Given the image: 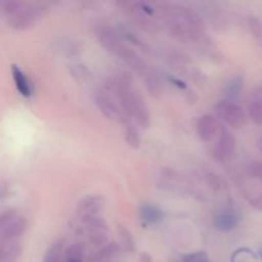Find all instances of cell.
I'll return each mask as SVG.
<instances>
[{"mask_svg":"<svg viewBox=\"0 0 262 262\" xmlns=\"http://www.w3.org/2000/svg\"><path fill=\"white\" fill-rule=\"evenodd\" d=\"M107 91H112L122 112L129 119L132 118L141 128L147 129L151 125V115L142 96L138 95L132 84V78L127 73L110 77L106 82Z\"/></svg>","mask_w":262,"mask_h":262,"instance_id":"1","label":"cell"},{"mask_svg":"<svg viewBox=\"0 0 262 262\" xmlns=\"http://www.w3.org/2000/svg\"><path fill=\"white\" fill-rule=\"evenodd\" d=\"M96 36L102 48L106 49L117 58L125 61L133 71L140 74V77L150 69V66L141 58L140 54L136 53L130 46H128L114 28L109 27V26H100L96 31Z\"/></svg>","mask_w":262,"mask_h":262,"instance_id":"2","label":"cell"},{"mask_svg":"<svg viewBox=\"0 0 262 262\" xmlns=\"http://www.w3.org/2000/svg\"><path fill=\"white\" fill-rule=\"evenodd\" d=\"M159 187L169 192L179 194H189V196H199V189L193 186L191 181L179 171L170 168L161 169L159 174Z\"/></svg>","mask_w":262,"mask_h":262,"instance_id":"3","label":"cell"},{"mask_svg":"<svg viewBox=\"0 0 262 262\" xmlns=\"http://www.w3.org/2000/svg\"><path fill=\"white\" fill-rule=\"evenodd\" d=\"M48 9V5L43 3H27L18 14L7 18V26L13 31L30 30L45 15Z\"/></svg>","mask_w":262,"mask_h":262,"instance_id":"4","label":"cell"},{"mask_svg":"<svg viewBox=\"0 0 262 262\" xmlns=\"http://www.w3.org/2000/svg\"><path fill=\"white\" fill-rule=\"evenodd\" d=\"M217 117L232 128H242L247 123V114L242 106L232 100H222L214 106Z\"/></svg>","mask_w":262,"mask_h":262,"instance_id":"5","label":"cell"},{"mask_svg":"<svg viewBox=\"0 0 262 262\" xmlns=\"http://www.w3.org/2000/svg\"><path fill=\"white\" fill-rule=\"evenodd\" d=\"M94 101L95 105L97 106V109L101 112V114L104 115V118H106L107 120L118 123V124H122L123 127L129 123V119L125 117V114L120 110V107L115 104L114 100H113L109 95L105 94L104 91L95 92Z\"/></svg>","mask_w":262,"mask_h":262,"instance_id":"6","label":"cell"},{"mask_svg":"<svg viewBox=\"0 0 262 262\" xmlns=\"http://www.w3.org/2000/svg\"><path fill=\"white\" fill-rule=\"evenodd\" d=\"M235 151V137L230 130L225 127H220L219 135H217L216 143L212 148V156L215 160L220 163L229 161L233 158Z\"/></svg>","mask_w":262,"mask_h":262,"instance_id":"7","label":"cell"},{"mask_svg":"<svg viewBox=\"0 0 262 262\" xmlns=\"http://www.w3.org/2000/svg\"><path fill=\"white\" fill-rule=\"evenodd\" d=\"M105 204H106V200L102 194H91V196L84 197L77 204V217L81 223L86 222L90 217L99 215L104 210Z\"/></svg>","mask_w":262,"mask_h":262,"instance_id":"8","label":"cell"},{"mask_svg":"<svg viewBox=\"0 0 262 262\" xmlns=\"http://www.w3.org/2000/svg\"><path fill=\"white\" fill-rule=\"evenodd\" d=\"M196 130L199 138L204 142H210L219 135L220 125L216 118L212 114H205L197 119Z\"/></svg>","mask_w":262,"mask_h":262,"instance_id":"9","label":"cell"},{"mask_svg":"<svg viewBox=\"0 0 262 262\" xmlns=\"http://www.w3.org/2000/svg\"><path fill=\"white\" fill-rule=\"evenodd\" d=\"M239 223V216L232 207H224L214 215V227L220 232H232Z\"/></svg>","mask_w":262,"mask_h":262,"instance_id":"10","label":"cell"},{"mask_svg":"<svg viewBox=\"0 0 262 262\" xmlns=\"http://www.w3.org/2000/svg\"><path fill=\"white\" fill-rule=\"evenodd\" d=\"M28 227V222L23 216H18L0 232V241L2 242H13L18 241L26 233Z\"/></svg>","mask_w":262,"mask_h":262,"instance_id":"11","label":"cell"},{"mask_svg":"<svg viewBox=\"0 0 262 262\" xmlns=\"http://www.w3.org/2000/svg\"><path fill=\"white\" fill-rule=\"evenodd\" d=\"M142 78L143 84H145L146 90L150 92V95L155 97H160L164 92V83H163V79L160 78V76L158 74V72L150 67L147 72L145 74L141 76Z\"/></svg>","mask_w":262,"mask_h":262,"instance_id":"12","label":"cell"},{"mask_svg":"<svg viewBox=\"0 0 262 262\" xmlns=\"http://www.w3.org/2000/svg\"><path fill=\"white\" fill-rule=\"evenodd\" d=\"M119 252H120V245H118L117 242L112 241V242L102 246L101 248H97V251H95L94 253H91V255L89 256V260H87V262L109 261L112 260L113 257H115Z\"/></svg>","mask_w":262,"mask_h":262,"instance_id":"13","label":"cell"},{"mask_svg":"<svg viewBox=\"0 0 262 262\" xmlns=\"http://www.w3.org/2000/svg\"><path fill=\"white\" fill-rule=\"evenodd\" d=\"M12 76L18 92H19L22 96L30 97L31 95H32V84H31L30 78L26 76L25 72H23L17 64H13L12 66Z\"/></svg>","mask_w":262,"mask_h":262,"instance_id":"14","label":"cell"},{"mask_svg":"<svg viewBox=\"0 0 262 262\" xmlns=\"http://www.w3.org/2000/svg\"><path fill=\"white\" fill-rule=\"evenodd\" d=\"M22 252L23 246L19 241L2 242V262H17L22 256Z\"/></svg>","mask_w":262,"mask_h":262,"instance_id":"15","label":"cell"},{"mask_svg":"<svg viewBox=\"0 0 262 262\" xmlns=\"http://www.w3.org/2000/svg\"><path fill=\"white\" fill-rule=\"evenodd\" d=\"M140 216L146 224H158L163 220V211L154 204H142L140 207Z\"/></svg>","mask_w":262,"mask_h":262,"instance_id":"16","label":"cell"},{"mask_svg":"<svg viewBox=\"0 0 262 262\" xmlns=\"http://www.w3.org/2000/svg\"><path fill=\"white\" fill-rule=\"evenodd\" d=\"M82 232H86L87 235L94 234V233H107L109 232V225L106 220L100 215L90 217L89 220L82 223Z\"/></svg>","mask_w":262,"mask_h":262,"instance_id":"17","label":"cell"},{"mask_svg":"<svg viewBox=\"0 0 262 262\" xmlns=\"http://www.w3.org/2000/svg\"><path fill=\"white\" fill-rule=\"evenodd\" d=\"M86 255V243L77 241L68 246L66 250V262H84Z\"/></svg>","mask_w":262,"mask_h":262,"instance_id":"18","label":"cell"},{"mask_svg":"<svg viewBox=\"0 0 262 262\" xmlns=\"http://www.w3.org/2000/svg\"><path fill=\"white\" fill-rule=\"evenodd\" d=\"M64 246H66V239H63V238L56 239L45 252L42 262H60L61 255H63L64 251Z\"/></svg>","mask_w":262,"mask_h":262,"instance_id":"19","label":"cell"},{"mask_svg":"<svg viewBox=\"0 0 262 262\" xmlns=\"http://www.w3.org/2000/svg\"><path fill=\"white\" fill-rule=\"evenodd\" d=\"M117 232L120 238V242H122V247L124 248L127 252H135L136 241L135 238H133L132 232H130L124 224H120V223L117 225Z\"/></svg>","mask_w":262,"mask_h":262,"instance_id":"20","label":"cell"},{"mask_svg":"<svg viewBox=\"0 0 262 262\" xmlns=\"http://www.w3.org/2000/svg\"><path fill=\"white\" fill-rule=\"evenodd\" d=\"M69 73L78 83H84L91 78V71L82 63H71L68 66Z\"/></svg>","mask_w":262,"mask_h":262,"instance_id":"21","label":"cell"},{"mask_svg":"<svg viewBox=\"0 0 262 262\" xmlns=\"http://www.w3.org/2000/svg\"><path fill=\"white\" fill-rule=\"evenodd\" d=\"M124 140L125 142H127V145L129 146V147L135 148V150L141 147L140 132H138L137 127H136L135 124H132L130 122L124 125Z\"/></svg>","mask_w":262,"mask_h":262,"instance_id":"22","label":"cell"},{"mask_svg":"<svg viewBox=\"0 0 262 262\" xmlns=\"http://www.w3.org/2000/svg\"><path fill=\"white\" fill-rule=\"evenodd\" d=\"M206 183L209 186V188L212 192H215V193H225V192L229 191L225 179L215 173H207Z\"/></svg>","mask_w":262,"mask_h":262,"instance_id":"23","label":"cell"},{"mask_svg":"<svg viewBox=\"0 0 262 262\" xmlns=\"http://www.w3.org/2000/svg\"><path fill=\"white\" fill-rule=\"evenodd\" d=\"M230 262H257V255L250 248H238L233 252Z\"/></svg>","mask_w":262,"mask_h":262,"instance_id":"24","label":"cell"},{"mask_svg":"<svg viewBox=\"0 0 262 262\" xmlns=\"http://www.w3.org/2000/svg\"><path fill=\"white\" fill-rule=\"evenodd\" d=\"M248 117L256 125L262 127V97L250 105V107H248Z\"/></svg>","mask_w":262,"mask_h":262,"instance_id":"25","label":"cell"},{"mask_svg":"<svg viewBox=\"0 0 262 262\" xmlns=\"http://www.w3.org/2000/svg\"><path fill=\"white\" fill-rule=\"evenodd\" d=\"M248 27L253 37L262 43V22L260 18L250 17L248 18Z\"/></svg>","mask_w":262,"mask_h":262,"instance_id":"26","label":"cell"},{"mask_svg":"<svg viewBox=\"0 0 262 262\" xmlns=\"http://www.w3.org/2000/svg\"><path fill=\"white\" fill-rule=\"evenodd\" d=\"M241 90H242V78L237 77V78L229 82L227 90H225V95H227L228 99H234V97H237L241 94Z\"/></svg>","mask_w":262,"mask_h":262,"instance_id":"27","label":"cell"},{"mask_svg":"<svg viewBox=\"0 0 262 262\" xmlns=\"http://www.w3.org/2000/svg\"><path fill=\"white\" fill-rule=\"evenodd\" d=\"M178 262H209V256L205 251H197V252L183 255Z\"/></svg>","mask_w":262,"mask_h":262,"instance_id":"28","label":"cell"},{"mask_svg":"<svg viewBox=\"0 0 262 262\" xmlns=\"http://www.w3.org/2000/svg\"><path fill=\"white\" fill-rule=\"evenodd\" d=\"M18 217V211L15 209H7L0 214V232L4 229L7 225H9L13 220Z\"/></svg>","mask_w":262,"mask_h":262,"instance_id":"29","label":"cell"},{"mask_svg":"<svg viewBox=\"0 0 262 262\" xmlns=\"http://www.w3.org/2000/svg\"><path fill=\"white\" fill-rule=\"evenodd\" d=\"M89 243L96 248H101L106 243H109V237L107 233H94V234H89Z\"/></svg>","mask_w":262,"mask_h":262,"instance_id":"30","label":"cell"},{"mask_svg":"<svg viewBox=\"0 0 262 262\" xmlns=\"http://www.w3.org/2000/svg\"><path fill=\"white\" fill-rule=\"evenodd\" d=\"M248 204L257 211H262V192H248L246 193Z\"/></svg>","mask_w":262,"mask_h":262,"instance_id":"31","label":"cell"},{"mask_svg":"<svg viewBox=\"0 0 262 262\" xmlns=\"http://www.w3.org/2000/svg\"><path fill=\"white\" fill-rule=\"evenodd\" d=\"M248 171H250V176L252 178H255L257 182H260V184L262 186V160L252 161L250 164Z\"/></svg>","mask_w":262,"mask_h":262,"instance_id":"32","label":"cell"},{"mask_svg":"<svg viewBox=\"0 0 262 262\" xmlns=\"http://www.w3.org/2000/svg\"><path fill=\"white\" fill-rule=\"evenodd\" d=\"M140 262H152V257H151L150 253H141L140 256Z\"/></svg>","mask_w":262,"mask_h":262,"instance_id":"33","label":"cell"},{"mask_svg":"<svg viewBox=\"0 0 262 262\" xmlns=\"http://www.w3.org/2000/svg\"><path fill=\"white\" fill-rule=\"evenodd\" d=\"M258 148L262 151V136H261L260 140H258Z\"/></svg>","mask_w":262,"mask_h":262,"instance_id":"34","label":"cell"},{"mask_svg":"<svg viewBox=\"0 0 262 262\" xmlns=\"http://www.w3.org/2000/svg\"><path fill=\"white\" fill-rule=\"evenodd\" d=\"M0 262H2V242H0Z\"/></svg>","mask_w":262,"mask_h":262,"instance_id":"35","label":"cell"},{"mask_svg":"<svg viewBox=\"0 0 262 262\" xmlns=\"http://www.w3.org/2000/svg\"><path fill=\"white\" fill-rule=\"evenodd\" d=\"M258 255H260V258L262 260V247L260 248V251H258Z\"/></svg>","mask_w":262,"mask_h":262,"instance_id":"36","label":"cell"},{"mask_svg":"<svg viewBox=\"0 0 262 262\" xmlns=\"http://www.w3.org/2000/svg\"><path fill=\"white\" fill-rule=\"evenodd\" d=\"M105 262H109V261H105Z\"/></svg>","mask_w":262,"mask_h":262,"instance_id":"37","label":"cell"}]
</instances>
